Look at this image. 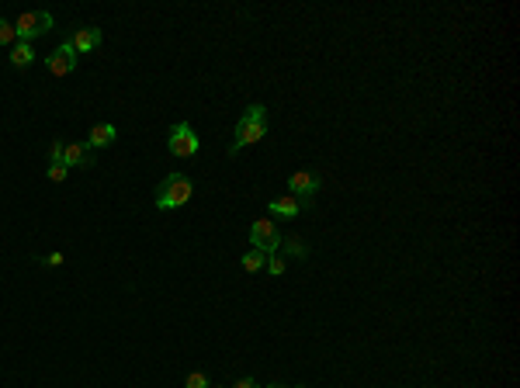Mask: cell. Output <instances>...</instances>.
Returning <instances> with one entry per match:
<instances>
[{"label":"cell","instance_id":"obj_1","mask_svg":"<svg viewBox=\"0 0 520 388\" xmlns=\"http://www.w3.org/2000/svg\"><path fill=\"white\" fill-rule=\"evenodd\" d=\"M264 135H267V107H264V104H250V107L243 111V118L236 121V139H232V146H229V156H236L243 146L260 142Z\"/></svg>","mask_w":520,"mask_h":388},{"label":"cell","instance_id":"obj_2","mask_svg":"<svg viewBox=\"0 0 520 388\" xmlns=\"http://www.w3.org/2000/svg\"><path fill=\"white\" fill-rule=\"evenodd\" d=\"M191 194H195V181L188 174L174 170V174H167L156 184V208L160 211H177V208H184L191 201Z\"/></svg>","mask_w":520,"mask_h":388},{"label":"cell","instance_id":"obj_3","mask_svg":"<svg viewBox=\"0 0 520 388\" xmlns=\"http://www.w3.org/2000/svg\"><path fill=\"white\" fill-rule=\"evenodd\" d=\"M167 149H170V156H177V160H191V156H198L202 139H198L195 125L177 121V125L170 128V135H167Z\"/></svg>","mask_w":520,"mask_h":388},{"label":"cell","instance_id":"obj_4","mask_svg":"<svg viewBox=\"0 0 520 388\" xmlns=\"http://www.w3.org/2000/svg\"><path fill=\"white\" fill-rule=\"evenodd\" d=\"M52 28H56V21H52V14H49V10H24V14H17V21H14L17 42L42 38V35H49Z\"/></svg>","mask_w":520,"mask_h":388},{"label":"cell","instance_id":"obj_5","mask_svg":"<svg viewBox=\"0 0 520 388\" xmlns=\"http://www.w3.org/2000/svg\"><path fill=\"white\" fill-rule=\"evenodd\" d=\"M250 243H253V250L278 253V246H281V232H278V225H274L271 218H257V222L250 225Z\"/></svg>","mask_w":520,"mask_h":388},{"label":"cell","instance_id":"obj_6","mask_svg":"<svg viewBox=\"0 0 520 388\" xmlns=\"http://www.w3.org/2000/svg\"><path fill=\"white\" fill-rule=\"evenodd\" d=\"M45 70H49L52 77H66V73H73V70H77V52H73V45H70V42L56 45V49L45 56Z\"/></svg>","mask_w":520,"mask_h":388},{"label":"cell","instance_id":"obj_7","mask_svg":"<svg viewBox=\"0 0 520 388\" xmlns=\"http://www.w3.org/2000/svg\"><path fill=\"white\" fill-rule=\"evenodd\" d=\"M319 184H322V177H319V174H309V170H295V174L288 177V194H295L299 201L312 204V194L319 191Z\"/></svg>","mask_w":520,"mask_h":388},{"label":"cell","instance_id":"obj_8","mask_svg":"<svg viewBox=\"0 0 520 388\" xmlns=\"http://www.w3.org/2000/svg\"><path fill=\"white\" fill-rule=\"evenodd\" d=\"M66 42L73 45L77 56H87V52H94V49L101 45V28H94V24H80V28H73V35H70Z\"/></svg>","mask_w":520,"mask_h":388},{"label":"cell","instance_id":"obj_9","mask_svg":"<svg viewBox=\"0 0 520 388\" xmlns=\"http://www.w3.org/2000/svg\"><path fill=\"white\" fill-rule=\"evenodd\" d=\"M306 208H309V204H306V201H299L295 194H281V197H274V201L267 204V211H271V215H278V218H299Z\"/></svg>","mask_w":520,"mask_h":388},{"label":"cell","instance_id":"obj_10","mask_svg":"<svg viewBox=\"0 0 520 388\" xmlns=\"http://www.w3.org/2000/svg\"><path fill=\"white\" fill-rule=\"evenodd\" d=\"M63 163H66V167H94V149H91L87 142H66Z\"/></svg>","mask_w":520,"mask_h":388},{"label":"cell","instance_id":"obj_11","mask_svg":"<svg viewBox=\"0 0 520 388\" xmlns=\"http://www.w3.org/2000/svg\"><path fill=\"white\" fill-rule=\"evenodd\" d=\"M118 139V128L111 125V121H98L94 128H91V135H87V146L91 149H104V146H111Z\"/></svg>","mask_w":520,"mask_h":388},{"label":"cell","instance_id":"obj_12","mask_svg":"<svg viewBox=\"0 0 520 388\" xmlns=\"http://www.w3.org/2000/svg\"><path fill=\"white\" fill-rule=\"evenodd\" d=\"M31 59H35L31 42H14V45H10V63H14L17 70H28V66H31Z\"/></svg>","mask_w":520,"mask_h":388},{"label":"cell","instance_id":"obj_13","mask_svg":"<svg viewBox=\"0 0 520 388\" xmlns=\"http://www.w3.org/2000/svg\"><path fill=\"white\" fill-rule=\"evenodd\" d=\"M264 264H267V253H264V250H250V253L243 257V271H246V274L264 271Z\"/></svg>","mask_w":520,"mask_h":388},{"label":"cell","instance_id":"obj_14","mask_svg":"<svg viewBox=\"0 0 520 388\" xmlns=\"http://www.w3.org/2000/svg\"><path fill=\"white\" fill-rule=\"evenodd\" d=\"M281 246L288 257H309V246L299 239V236H281Z\"/></svg>","mask_w":520,"mask_h":388},{"label":"cell","instance_id":"obj_15","mask_svg":"<svg viewBox=\"0 0 520 388\" xmlns=\"http://www.w3.org/2000/svg\"><path fill=\"white\" fill-rule=\"evenodd\" d=\"M45 177H49L52 184H63V181L70 177V167H66V163H49V170H45Z\"/></svg>","mask_w":520,"mask_h":388},{"label":"cell","instance_id":"obj_16","mask_svg":"<svg viewBox=\"0 0 520 388\" xmlns=\"http://www.w3.org/2000/svg\"><path fill=\"white\" fill-rule=\"evenodd\" d=\"M17 42V31H14V21L0 17V45H14Z\"/></svg>","mask_w":520,"mask_h":388},{"label":"cell","instance_id":"obj_17","mask_svg":"<svg viewBox=\"0 0 520 388\" xmlns=\"http://www.w3.org/2000/svg\"><path fill=\"white\" fill-rule=\"evenodd\" d=\"M264 267H267L271 278H281V274H285V260H281L278 253H267V264H264Z\"/></svg>","mask_w":520,"mask_h":388},{"label":"cell","instance_id":"obj_18","mask_svg":"<svg viewBox=\"0 0 520 388\" xmlns=\"http://www.w3.org/2000/svg\"><path fill=\"white\" fill-rule=\"evenodd\" d=\"M184 388H211V382H208L205 371H191V375L184 378Z\"/></svg>","mask_w":520,"mask_h":388},{"label":"cell","instance_id":"obj_19","mask_svg":"<svg viewBox=\"0 0 520 388\" xmlns=\"http://www.w3.org/2000/svg\"><path fill=\"white\" fill-rule=\"evenodd\" d=\"M63 149H66V139H52V146H49V163H63Z\"/></svg>","mask_w":520,"mask_h":388},{"label":"cell","instance_id":"obj_20","mask_svg":"<svg viewBox=\"0 0 520 388\" xmlns=\"http://www.w3.org/2000/svg\"><path fill=\"white\" fill-rule=\"evenodd\" d=\"M45 264H49V267H59V264H63V253H49Z\"/></svg>","mask_w":520,"mask_h":388},{"label":"cell","instance_id":"obj_21","mask_svg":"<svg viewBox=\"0 0 520 388\" xmlns=\"http://www.w3.org/2000/svg\"><path fill=\"white\" fill-rule=\"evenodd\" d=\"M232 388H260V385H257L253 378H239V382H236V385H232Z\"/></svg>","mask_w":520,"mask_h":388},{"label":"cell","instance_id":"obj_22","mask_svg":"<svg viewBox=\"0 0 520 388\" xmlns=\"http://www.w3.org/2000/svg\"><path fill=\"white\" fill-rule=\"evenodd\" d=\"M267 388H288V385H281V382H271V385H267Z\"/></svg>","mask_w":520,"mask_h":388},{"label":"cell","instance_id":"obj_23","mask_svg":"<svg viewBox=\"0 0 520 388\" xmlns=\"http://www.w3.org/2000/svg\"><path fill=\"white\" fill-rule=\"evenodd\" d=\"M295 388H309V385H295Z\"/></svg>","mask_w":520,"mask_h":388},{"label":"cell","instance_id":"obj_24","mask_svg":"<svg viewBox=\"0 0 520 388\" xmlns=\"http://www.w3.org/2000/svg\"><path fill=\"white\" fill-rule=\"evenodd\" d=\"M211 388H222V385H211Z\"/></svg>","mask_w":520,"mask_h":388}]
</instances>
